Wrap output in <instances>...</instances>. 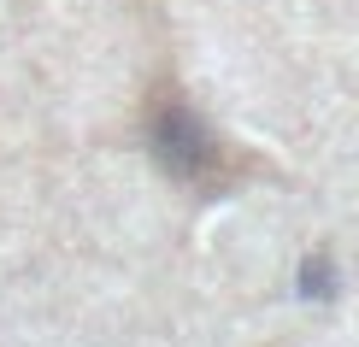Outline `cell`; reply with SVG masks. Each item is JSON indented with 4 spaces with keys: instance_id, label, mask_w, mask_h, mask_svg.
I'll return each instance as SVG.
<instances>
[{
    "instance_id": "cell-2",
    "label": "cell",
    "mask_w": 359,
    "mask_h": 347,
    "mask_svg": "<svg viewBox=\"0 0 359 347\" xmlns=\"http://www.w3.org/2000/svg\"><path fill=\"white\" fill-rule=\"evenodd\" d=\"M301 283H306V294H336V289H330V283H336V277H330V259H306V265H301Z\"/></svg>"
},
{
    "instance_id": "cell-1",
    "label": "cell",
    "mask_w": 359,
    "mask_h": 347,
    "mask_svg": "<svg viewBox=\"0 0 359 347\" xmlns=\"http://www.w3.org/2000/svg\"><path fill=\"white\" fill-rule=\"evenodd\" d=\"M154 154H159V165H165L177 183H206V177H218L224 147L212 142V130H206L189 107L171 100V107L154 118Z\"/></svg>"
}]
</instances>
